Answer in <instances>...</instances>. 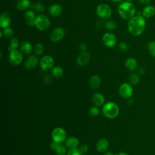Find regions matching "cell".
<instances>
[{
    "label": "cell",
    "mask_w": 155,
    "mask_h": 155,
    "mask_svg": "<svg viewBox=\"0 0 155 155\" xmlns=\"http://www.w3.org/2000/svg\"><path fill=\"white\" fill-rule=\"evenodd\" d=\"M146 26L145 18L142 15H136L129 19L127 27L129 33L134 36H137L142 34Z\"/></svg>",
    "instance_id": "1"
},
{
    "label": "cell",
    "mask_w": 155,
    "mask_h": 155,
    "mask_svg": "<svg viewBox=\"0 0 155 155\" xmlns=\"http://www.w3.org/2000/svg\"><path fill=\"white\" fill-rule=\"evenodd\" d=\"M38 63V59L35 55H30L28 57L24 63V66L27 70L33 69Z\"/></svg>",
    "instance_id": "12"
},
{
    "label": "cell",
    "mask_w": 155,
    "mask_h": 155,
    "mask_svg": "<svg viewBox=\"0 0 155 155\" xmlns=\"http://www.w3.org/2000/svg\"><path fill=\"white\" fill-rule=\"evenodd\" d=\"M112 1H113V2H120V1H121L122 0H111Z\"/></svg>",
    "instance_id": "45"
},
{
    "label": "cell",
    "mask_w": 155,
    "mask_h": 155,
    "mask_svg": "<svg viewBox=\"0 0 155 155\" xmlns=\"http://www.w3.org/2000/svg\"><path fill=\"white\" fill-rule=\"evenodd\" d=\"M88 113H89V114L91 116H97L100 113V110L97 106L92 107L90 108Z\"/></svg>",
    "instance_id": "31"
},
{
    "label": "cell",
    "mask_w": 155,
    "mask_h": 155,
    "mask_svg": "<svg viewBox=\"0 0 155 155\" xmlns=\"http://www.w3.org/2000/svg\"><path fill=\"white\" fill-rule=\"evenodd\" d=\"M63 73H64V70H63L62 68L61 67H59V66L54 67L51 70V74L54 78H56L61 77L62 76Z\"/></svg>",
    "instance_id": "26"
},
{
    "label": "cell",
    "mask_w": 155,
    "mask_h": 155,
    "mask_svg": "<svg viewBox=\"0 0 155 155\" xmlns=\"http://www.w3.org/2000/svg\"><path fill=\"white\" fill-rule=\"evenodd\" d=\"M148 50L153 57H155V41H151L148 44Z\"/></svg>",
    "instance_id": "29"
},
{
    "label": "cell",
    "mask_w": 155,
    "mask_h": 155,
    "mask_svg": "<svg viewBox=\"0 0 155 155\" xmlns=\"http://www.w3.org/2000/svg\"><path fill=\"white\" fill-rule=\"evenodd\" d=\"M89 83L92 88H97L101 84V79L98 75H93L90 78Z\"/></svg>",
    "instance_id": "21"
},
{
    "label": "cell",
    "mask_w": 155,
    "mask_h": 155,
    "mask_svg": "<svg viewBox=\"0 0 155 155\" xmlns=\"http://www.w3.org/2000/svg\"><path fill=\"white\" fill-rule=\"evenodd\" d=\"M114 155H128V154L126 153H124V152H120V153H119L117 154H114Z\"/></svg>",
    "instance_id": "44"
},
{
    "label": "cell",
    "mask_w": 155,
    "mask_h": 155,
    "mask_svg": "<svg viewBox=\"0 0 155 155\" xmlns=\"http://www.w3.org/2000/svg\"><path fill=\"white\" fill-rule=\"evenodd\" d=\"M24 18L28 25H33L35 24V14L33 11L32 10H28L24 14Z\"/></svg>",
    "instance_id": "19"
},
{
    "label": "cell",
    "mask_w": 155,
    "mask_h": 155,
    "mask_svg": "<svg viewBox=\"0 0 155 155\" xmlns=\"http://www.w3.org/2000/svg\"><path fill=\"white\" fill-rule=\"evenodd\" d=\"M119 93L123 98H130L133 93L132 85L130 83L122 84L119 88Z\"/></svg>",
    "instance_id": "7"
},
{
    "label": "cell",
    "mask_w": 155,
    "mask_h": 155,
    "mask_svg": "<svg viewBox=\"0 0 155 155\" xmlns=\"http://www.w3.org/2000/svg\"><path fill=\"white\" fill-rule=\"evenodd\" d=\"M19 41L16 38H13L10 40V45L8 46V50L12 51L13 50H16V48L19 47Z\"/></svg>",
    "instance_id": "27"
},
{
    "label": "cell",
    "mask_w": 155,
    "mask_h": 155,
    "mask_svg": "<svg viewBox=\"0 0 155 155\" xmlns=\"http://www.w3.org/2000/svg\"><path fill=\"white\" fill-rule=\"evenodd\" d=\"M118 12L122 18L130 19L136 13V7L132 2L126 1L119 5Z\"/></svg>",
    "instance_id": "2"
},
{
    "label": "cell",
    "mask_w": 155,
    "mask_h": 155,
    "mask_svg": "<svg viewBox=\"0 0 155 155\" xmlns=\"http://www.w3.org/2000/svg\"><path fill=\"white\" fill-rule=\"evenodd\" d=\"M79 145V140L75 137H70L68 138L65 142V146L69 150L77 148Z\"/></svg>",
    "instance_id": "18"
},
{
    "label": "cell",
    "mask_w": 155,
    "mask_h": 155,
    "mask_svg": "<svg viewBox=\"0 0 155 155\" xmlns=\"http://www.w3.org/2000/svg\"><path fill=\"white\" fill-rule=\"evenodd\" d=\"M50 24L48 18L44 15H40L36 17L35 25L39 30H46L50 26Z\"/></svg>",
    "instance_id": "4"
},
{
    "label": "cell",
    "mask_w": 155,
    "mask_h": 155,
    "mask_svg": "<svg viewBox=\"0 0 155 155\" xmlns=\"http://www.w3.org/2000/svg\"><path fill=\"white\" fill-rule=\"evenodd\" d=\"M21 50L24 53L29 54L32 51V46L29 42L24 41L21 45Z\"/></svg>",
    "instance_id": "24"
},
{
    "label": "cell",
    "mask_w": 155,
    "mask_h": 155,
    "mask_svg": "<svg viewBox=\"0 0 155 155\" xmlns=\"http://www.w3.org/2000/svg\"><path fill=\"white\" fill-rule=\"evenodd\" d=\"M34 7L39 12H42L45 10V7L42 3L38 2V3L35 4Z\"/></svg>",
    "instance_id": "34"
},
{
    "label": "cell",
    "mask_w": 155,
    "mask_h": 155,
    "mask_svg": "<svg viewBox=\"0 0 155 155\" xmlns=\"http://www.w3.org/2000/svg\"><path fill=\"white\" fill-rule=\"evenodd\" d=\"M105 27L108 30H113L116 27V24L113 21H108L105 23Z\"/></svg>",
    "instance_id": "32"
},
{
    "label": "cell",
    "mask_w": 155,
    "mask_h": 155,
    "mask_svg": "<svg viewBox=\"0 0 155 155\" xmlns=\"http://www.w3.org/2000/svg\"><path fill=\"white\" fill-rule=\"evenodd\" d=\"M119 48L120 50H122V51H126L128 50V45L127 43L125 42H120L119 45Z\"/></svg>",
    "instance_id": "36"
},
{
    "label": "cell",
    "mask_w": 155,
    "mask_h": 155,
    "mask_svg": "<svg viewBox=\"0 0 155 155\" xmlns=\"http://www.w3.org/2000/svg\"><path fill=\"white\" fill-rule=\"evenodd\" d=\"M104 114L109 119H113L117 116L119 113L118 105L113 102H108L105 104L102 108Z\"/></svg>",
    "instance_id": "3"
},
{
    "label": "cell",
    "mask_w": 155,
    "mask_h": 155,
    "mask_svg": "<svg viewBox=\"0 0 155 155\" xmlns=\"http://www.w3.org/2000/svg\"><path fill=\"white\" fill-rule=\"evenodd\" d=\"M139 2L142 4H144V5H149V4L150 3V1L151 0H139Z\"/></svg>",
    "instance_id": "41"
},
{
    "label": "cell",
    "mask_w": 155,
    "mask_h": 155,
    "mask_svg": "<svg viewBox=\"0 0 155 155\" xmlns=\"http://www.w3.org/2000/svg\"><path fill=\"white\" fill-rule=\"evenodd\" d=\"M108 141L105 139H101L96 143V149L99 152H105L108 149Z\"/></svg>",
    "instance_id": "16"
},
{
    "label": "cell",
    "mask_w": 155,
    "mask_h": 155,
    "mask_svg": "<svg viewBox=\"0 0 155 155\" xmlns=\"http://www.w3.org/2000/svg\"><path fill=\"white\" fill-rule=\"evenodd\" d=\"M31 5L30 0H19L17 2V8L19 10H24L28 8Z\"/></svg>",
    "instance_id": "23"
},
{
    "label": "cell",
    "mask_w": 155,
    "mask_h": 155,
    "mask_svg": "<svg viewBox=\"0 0 155 155\" xmlns=\"http://www.w3.org/2000/svg\"><path fill=\"white\" fill-rule=\"evenodd\" d=\"M80 48H81V51H85L87 50V46L86 44H85V43H82V44H81V45H80Z\"/></svg>",
    "instance_id": "40"
},
{
    "label": "cell",
    "mask_w": 155,
    "mask_h": 155,
    "mask_svg": "<svg viewBox=\"0 0 155 155\" xmlns=\"http://www.w3.org/2000/svg\"><path fill=\"white\" fill-rule=\"evenodd\" d=\"M51 81H51V77L48 74H45L44 76V82L45 84L49 85V84H50Z\"/></svg>",
    "instance_id": "38"
},
{
    "label": "cell",
    "mask_w": 155,
    "mask_h": 155,
    "mask_svg": "<svg viewBox=\"0 0 155 155\" xmlns=\"http://www.w3.org/2000/svg\"><path fill=\"white\" fill-rule=\"evenodd\" d=\"M62 12V7L61 6L58 4H53L50 6L48 10V13L50 16L56 17L60 15V13Z\"/></svg>",
    "instance_id": "17"
},
{
    "label": "cell",
    "mask_w": 155,
    "mask_h": 155,
    "mask_svg": "<svg viewBox=\"0 0 155 155\" xmlns=\"http://www.w3.org/2000/svg\"><path fill=\"white\" fill-rule=\"evenodd\" d=\"M54 65L53 58L50 55L44 56L40 61V65L41 68L44 71L51 69Z\"/></svg>",
    "instance_id": "8"
},
{
    "label": "cell",
    "mask_w": 155,
    "mask_h": 155,
    "mask_svg": "<svg viewBox=\"0 0 155 155\" xmlns=\"http://www.w3.org/2000/svg\"><path fill=\"white\" fill-rule=\"evenodd\" d=\"M155 15V7L151 5H147L142 10V15L144 18H151Z\"/></svg>",
    "instance_id": "15"
},
{
    "label": "cell",
    "mask_w": 155,
    "mask_h": 155,
    "mask_svg": "<svg viewBox=\"0 0 155 155\" xmlns=\"http://www.w3.org/2000/svg\"><path fill=\"white\" fill-rule=\"evenodd\" d=\"M10 63L13 65H17L21 63L23 59V55L21 51L18 50H15L10 51L9 55Z\"/></svg>",
    "instance_id": "9"
},
{
    "label": "cell",
    "mask_w": 155,
    "mask_h": 155,
    "mask_svg": "<svg viewBox=\"0 0 155 155\" xmlns=\"http://www.w3.org/2000/svg\"><path fill=\"white\" fill-rule=\"evenodd\" d=\"M67 155H82L78 148L71 149L67 153Z\"/></svg>",
    "instance_id": "35"
},
{
    "label": "cell",
    "mask_w": 155,
    "mask_h": 155,
    "mask_svg": "<svg viewBox=\"0 0 155 155\" xmlns=\"http://www.w3.org/2000/svg\"><path fill=\"white\" fill-rule=\"evenodd\" d=\"M104 101H105L104 97L101 93H96L92 97V102L97 107L103 105L104 103Z\"/></svg>",
    "instance_id": "20"
},
{
    "label": "cell",
    "mask_w": 155,
    "mask_h": 155,
    "mask_svg": "<svg viewBox=\"0 0 155 155\" xmlns=\"http://www.w3.org/2000/svg\"><path fill=\"white\" fill-rule=\"evenodd\" d=\"M78 150H79V151L81 152V153L82 154H85L88 151V147L86 145H81L79 147Z\"/></svg>",
    "instance_id": "37"
},
{
    "label": "cell",
    "mask_w": 155,
    "mask_h": 155,
    "mask_svg": "<svg viewBox=\"0 0 155 155\" xmlns=\"http://www.w3.org/2000/svg\"><path fill=\"white\" fill-rule=\"evenodd\" d=\"M51 137L53 141L58 143H61L65 140L67 134L64 128L61 127H56L53 130Z\"/></svg>",
    "instance_id": "5"
},
{
    "label": "cell",
    "mask_w": 155,
    "mask_h": 155,
    "mask_svg": "<svg viewBox=\"0 0 155 155\" xmlns=\"http://www.w3.org/2000/svg\"><path fill=\"white\" fill-rule=\"evenodd\" d=\"M104 155H114V154L111 151H105Z\"/></svg>",
    "instance_id": "43"
},
{
    "label": "cell",
    "mask_w": 155,
    "mask_h": 155,
    "mask_svg": "<svg viewBox=\"0 0 155 155\" xmlns=\"http://www.w3.org/2000/svg\"><path fill=\"white\" fill-rule=\"evenodd\" d=\"M55 152L57 155H65L66 153H67V148L61 143L59 145V146L56 148Z\"/></svg>",
    "instance_id": "30"
},
{
    "label": "cell",
    "mask_w": 155,
    "mask_h": 155,
    "mask_svg": "<svg viewBox=\"0 0 155 155\" xmlns=\"http://www.w3.org/2000/svg\"><path fill=\"white\" fill-rule=\"evenodd\" d=\"M128 81L131 85H136L140 81V77L139 74L136 73H132L128 78Z\"/></svg>",
    "instance_id": "25"
},
{
    "label": "cell",
    "mask_w": 155,
    "mask_h": 155,
    "mask_svg": "<svg viewBox=\"0 0 155 155\" xmlns=\"http://www.w3.org/2000/svg\"><path fill=\"white\" fill-rule=\"evenodd\" d=\"M96 13L97 15L102 19H108L111 15V8L106 4H99L96 8Z\"/></svg>",
    "instance_id": "6"
},
{
    "label": "cell",
    "mask_w": 155,
    "mask_h": 155,
    "mask_svg": "<svg viewBox=\"0 0 155 155\" xmlns=\"http://www.w3.org/2000/svg\"><path fill=\"white\" fill-rule=\"evenodd\" d=\"M3 33H4V36H5L7 37H10L13 35V30H12V28L7 27V28H5L4 29Z\"/></svg>",
    "instance_id": "33"
},
{
    "label": "cell",
    "mask_w": 155,
    "mask_h": 155,
    "mask_svg": "<svg viewBox=\"0 0 155 155\" xmlns=\"http://www.w3.org/2000/svg\"><path fill=\"white\" fill-rule=\"evenodd\" d=\"M60 143H57V142H54V141H53V142H51V143H50V148H51V149L53 150V151H56V148H58V147L59 146V145Z\"/></svg>",
    "instance_id": "39"
},
{
    "label": "cell",
    "mask_w": 155,
    "mask_h": 155,
    "mask_svg": "<svg viewBox=\"0 0 155 155\" xmlns=\"http://www.w3.org/2000/svg\"><path fill=\"white\" fill-rule=\"evenodd\" d=\"M137 66V61L133 58H129L126 60L125 67L129 71H134Z\"/></svg>",
    "instance_id": "22"
},
{
    "label": "cell",
    "mask_w": 155,
    "mask_h": 155,
    "mask_svg": "<svg viewBox=\"0 0 155 155\" xmlns=\"http://www.w3.org/2000/svg\"><path fill=\"white\" fill-rule=\"evenodd\" d=\"M127 1H133V0H126Z\"/></svg>",
    "instance_id": "46"
},
{
    "label": "cell",
    "mask_w": 155,
    "mask_h": 155,
    "mask_svg": "<svg viewBox=\"0 0 155 155\" xmlns=\"http://www.w3.org/2000/svg\"><path fill=\"white\" fill-rule=\"evenodd\" d=\"M102 41L105 45L108 47H111L116 45L117 39L114 34L111 33H106L102 37Z\"/></svg>",
    "instance_id": "10"
},
{
    "label": "cell",
    "mask_w": 155,
    "mask_h": 155,
    "mask_svg": "<svg viewBox=\"0 0 155 155\" xmlns=\"http://www.w3.org/2000/svg\"><path fill=\"white\" fill-rule=\"evenodd\" d=\"M11 18L9 13L4 12L0 16V26L1 28H7L10 24Z\"/></svg>",
    "instance_id": "14"
},
{
    "label": "cell",
    "mask_w": 155,
    "mask_h": 155,
    "mask_svg": "<svg viewBox=\"0 0 155 155\" xmlns=\"http://www.w3.org/2000/svg\"><path fill=\"white\" fill-rule=\"evenodd\" d=\"M90 60V55L88 53L83 51L81 53L77 58V63L80 66H84L87 65Z\"/></svg>",
    "instance_id": "13"
},
{
    "label": "cell",
    "mask_w": 155,
    "mask_h": 155,
    "mask_svg": "<svg viewBox=\"0 0 155 155\" xmlns=\"http://www.w3.org/2000/svg\"><path fill=\"white\" fill-rule=\"evenodd\" d=\"M138 73H139V74H144V73H145V70H144V68H143L142 67L139 68V70H138Z\"/></svg>",
    "instance_id": "42"
},
{
    "label": "cell",
    "mask_w": 155,
    "mask_h": 155,
    "mask_svg": "<svg viewBox=\"0 0 155 155\" xmlns=\"http://www.w3.org/2000/svg\"><path fill=\"white\" fill-rule=\"evenodd\" d=\"M64 35L65 31L62 28L56 27L52 31L50 39L53 42H58L64 38Z\"/></svg>",
    "instance_id": "11"
},
{
    "label": "cell",
    "mask_w": 155,
    "mask_h": 155,
    "mask_svg": "<svg viewBox=\"0 0 155 155\" xmlns=\"http://www.w3.org/2000/svg\"><path fill=\"white\" fill-rule=\"evenodd\" d=\"M34 51L37 55H41L44 51V46L41 43H37L34 47Z\"/></svg>",
    "instance_id": "28"
}]
</instances>
